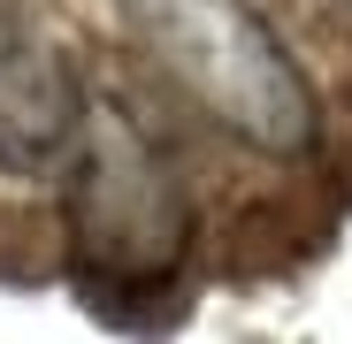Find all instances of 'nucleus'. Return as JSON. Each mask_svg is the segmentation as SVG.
<instances>
[{
  "label": "nucleus",
  "instance_id": "nucleus-1",
  "mask_svg": "<svg viewBox=\"0 0 352 344\" xmlns=\"http://www.w3.org/2000/svg\"><path fill=\"white\" fill-rule=\"evenodd\" d=\"M131 23L214 123L253 138L261 153L314 146V92L245 0H131Z\"/></svg>",
  "mask_w": 352,
  "mask_h": 344
},
{
  "label": "nucleus",
  "instance_id": "nucleus-2",
  "mask_svg": "<svg viewBox=\"0 0 352 344\" xmlns=\"http://www.w3.org/2000/svg\"><path fill=\"white\" fill-rule=\"evenodd\" d=\"M192 238L176 168L115 115H92L69 146V245L107 283H168Z\"/></svg>",
  "mask_w": 352,
  "mask_h": 344
},
{
  "label": "nucleus",
  "instance_id": "nucleus-3",
  "mask_svg": "<svg viewBox=\"0 0 352 344\" xmlns=\"http://www.w3.org/2000/svg\"><path fill=\"white\" fill-rule=\"evenodd\" d=\"M77 130H85L77 69L38 31H23L16 16H0V161L38 176V168L69 161Z\"/></svg>",
  "mask_w": 352,
  "mask_h": 344
}]
</instances>
